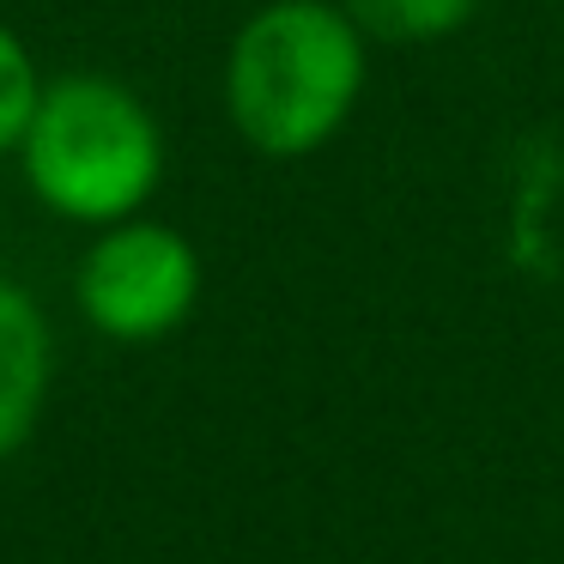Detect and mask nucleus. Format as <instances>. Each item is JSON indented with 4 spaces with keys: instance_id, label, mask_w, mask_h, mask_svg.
Instances as JSON below:
<instances>
[{
    "instance_id": "1",
    "label": "nucleus",
    "mask_w": 564,
    "mask_h": 564,
    "mask_svg": "<svg viewBox=\"0 0 564 564\" xmlns=\"http://www.w3.org/2000/svg\"><path fill=\"white\" fill-rule=\"evenodd\" d=\"M365 31L340 0H268L225 55V116L261 159L322 152L365 98Z\"/></svg>"
},
{
    "instance_id": "2",
    "label": "nucleus",
    "mask_w": 564,
    "mask_h": 564,
    "mask_svg": "<svg viewBox=\"0 0 564 564\" xmlns=\"http://www.w3.org/2000/svg\"><path fill=\"white\" fill-rule=\"evenodd\" d=\"M13 159L37 207L67 225L104 231L152 207L164 183V128L122 79L62 74L43 79V98Z\"/></svg>"
},
{
    "instance_id": "3",
    "label": "nucleus",
    "mask_w": 564,
    "mask_h": 564,
    "mask_svg": "<svg viewBox=\"0 0 564 564\" xmlns=\"http://www.w3.org/2000/svg\"><path fill=\"white\" fill-rule=\"evenodd\" d=\"M74 304L104 340L152 346L176 334L200 304V256L164 219H116L86 243L74 268Z\"/></svg>"
},
{
    "instance_id": "4",
    "label": "nucleus",
    "mask_w": 564,
    "mask_h": 564,
    "mask_svg": "<svg viewBox=\"0 0 564 564\" xmlns=\"http://www.w3.org/2000/svg\"><path fill=\"white\" fill-rule=\"evenodd\" d=\"M55 334L43 304L19 280H0V462L19 455L50 406Z\"/></svg>"
},
{
    "instance_id": "5",
    "label": "nucleus",
    "mask_w": 564,
    "mask_h": 564,
    "mask_svg": "<svg viewBox=\"0 0 564 564\" xmlns=\"http://www.w3.org/2000/svg\"><path fill=\"white\" fill-rule=\"evenodd\" d=\"M370 43H443L474 25L479 0H340Z\"/></svg>"
},
{
    "instance_id": "6",
    "label": "nucleus",
    "mask_w": 564,
    "mask_h": 564,
    "mask_svg": "<svg viewBox=\"0 0 564 564\" xmlns=\"http://www.w3.org/2000/svg\"><path fill=\"white\" fill-rule=\"evenodd\" d=\"M37 98H43L37 62H31V50L19 43V31L0 25V152H19Z\"/></svg>"
}]
</instances>
